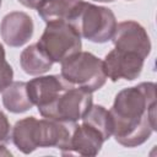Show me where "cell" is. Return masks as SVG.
I'll return each mask as SVG.
<instances>
[{
	"label": "cell",
	"mask_w": 157,
	"mask_h": 157,
	"mask_svg": "<svg viewBox=\"0 0 157 157\" xmlns=\"http://www.w3.org/2000/svg\"><path fill=\"white\" fill-rule=\"evenodd\" d=\"M115 141L124 147L146 142L156 131V83L141 82L119 91L109 109Z\"/></svg>",
	"instance_id": "6da1fadb"
},
{
	"label": "cell",
	"mask_w": 157,
	"mask_h": 157,
	"mask_svg": "<svg viewBox=\"0 0 157 157\" xmlns=\"http://www.w3.org/2000/svg\"><path fill=\"white\" fill-rule=\"evenodd\" d=\"M71 129L72 124L27 117L15 124L11 139L17 150L26 155L38 147H55L63 155H70Z\"/></svg>",
	"instance_id": "7a4b0ae2"
},
{
	"label": "cell",
	"mask_w": 157,
	"mask_h": 157,
	"mask_svg": "<svg viewBox=\"0 0 157 157\" xmlns=\"http://www.w3.org/2000/svg\"><path fill=\"white\" fill-rule=\"evenodd\" d=\"M67 22L81 38L93 43H105L110 40L118 23L110 9L83 0L72 11Z\"/></svg>",
	"instance_id": "3957f363"
},
{
	"label": "cell",
	"mask_w": 157,
	"mask_h": 157,
	"mask_svg": "<svg viewBox=\"0 0 157 157\" xmlns=\"http://www.w3.org/2000/svg\"><path fill=\"white\" fill-rule=\"evenodd\" d=\"M60 77L70 87L94 92L103 87L107 76L103 60L90 52H77L61 63Z\"/></svg>",
	"instance_id": "277c9868"
},
{
	"label": "cell",
	"mask_w": 157,
	"mask_h": 157,
	"mask_svg": "<svg viewBox=\"0 0 157 157\" xmlns=\"http://www.w3.org/2000/svg\"><path fill=\"white\" fill-rule=\"evenodd\" d=\"M92 104V92L69 86L52 103L39 108L38 112L43 118L75 124L85 117Z\"/></svg>",
	"instance_id": "5b68a950"
},
{
	"label": "cell",
	"mask_w": 157,
	"mask_h": 157,
	"mask_svg": "<svg viewBox=\"0 0 157 157\" xmlns=\"http://www.w3.org/2000/svg\"><path fill=\"white\" fill-rule=\"evenodd\" d=\"M37 44L53 63H63L69 56L80 52L82 47L81 37L67 21L47 23Z\"/></svg>",
	"instance_id": "8992f818"
},
{
	"label": "cell",
	"mask_w": 157,
	"mask_h": 157,
	"mask_svg": "<svg viewBox=\"0 0 157 157\" xmlns=\"http://www.w3.org/2000/svg\"><path fill=\"white\" fill-rule=\"evenodd\" d=\"M112 40L115 49L135 53L142 59H146L151 52V40L146 29L135 21L117 23Z\"/></svg>",
	"instance_id": "52a82bcc"
},
{
	"label": "cell",
	"mask_w": 157,
	"mask_h": 157,
	"mask_svg": "<svg viewBox=\"0 0 157 157\" xmlns=\"http://www.w3.org/2000/svg\"><path fill=\"white\" fill-rule=\"evenodd\" d=\"M144 61L145 59L135 53L123 52L114 48L104 56L103 69L107 78H110L113 82H117L120 78L132 81L140 76Z\"/></svg>",
	"instance_id": "ba28073f"
},
{
	"label": "cell",
	"mask_w": 157,
	"mask_h": 157,
	"mask_svg": "<svg viewBox=\"0 0 157 157\" xmlns=\"http://www.w3.org/2000/svg\"><path fill=\"white\" fill-rule=\"evenodd\" d=\"M34 25L32 17L22 11H12L4 16L0 23L2 40L13 48L22 47L33 36Z\"/></svg>",
	"instance_id": "9c48e42d"
},
{
	"label": "cell",
	"mask_w": 157,
	"mask_h": 157,
	"mask_svg": "<svg viewBox=\"0 0 157 157\" xmlns=\"http://www.w3.org/2000/svg\"><path fill=\"white\" fill-rule=\"evenodd\" d=\"M67 87L59 75L38 76L27 82V93L33 105L39 109L52 103Z\"/></svg>",
	"instance_id": "30bf717a"
},
{
	"label": "cell",
	"mask_w": 157,
	"mask_h": 157,
	"mask_svg": "<svg viewBox=\"0 0 157 157\" xmlns=\"http://www.w3.org/2000/svg\"><path fill=\"white\" fill-rule=\"evenodd\" d=\"M102 134L93 126L82 123L72 124L71 141H70V155L77 153L80 156L93 157L97 156L104 142Z\"/></svg>",
	"instance_id": "8fae6325"
},
{
	"label": "cell",
	"mask_w": 157,
	"mask_h": 157,
	"mask_svg": "<svg viewBox=\"0 0 157 157\" xmlns=\"http://www.w3.org/2000/svg\"><path fill=\"white\" fill-rule=\"evenodd\" d=\"M20 64L22 70L32 76L42 75L53 66V60L42 50V48L34 43L22 50L20 56Z\"/></svg>",
	"instance_id": "7c38bea8"
},
{
	"label": "cell",
	"mask_w": 157,
	"mask_h": 157,
	"mask_svg": "<svg viewBox=\"0 0 157 157\" xmlns=\"http://www.w3.org/2000/svg\"><path fill=\"white\" fill-rule=\"evenodd\" d=\"M2 104L9 112L16 114L29 110L33 107V103L27 93V82H11L2 91Z\"/></svg>",
	"instance_id": "4fadbf2b"
},
{
	"label": "cell",
	"mask_w": 157,
	"mask_h": 157,
	"mask_svg": "<svg viewBox=\"0 0 157 157\" xmlns=\"http://www.w3.org/2000/svg\"><path fill=\"white\" fill-rule=\"evenodd\" d=\"M81 1L82 0H44L38 6L37 12L45 23L67 21Z\"/></svg>",
	"instance_id": "5bb4252c"
},
{
	"label": "cell",
	"mask_w": 157,
	"mask_h": 157,
	"mask_svg": "<svg viewBox=\"0 0 157 157\" xmlns=\"http://www.w3.org/2000/svg\"><path fill=\"white\" fill-rule=\"evenodd\" d=\"M82 123H86L94 129H97L104 140L107 141L113 132V123H112V117L109 110H107L103 105L96 104L91 105L90 110L85 114V117L81 119Z\"/></svg>",
	"instance_id": "9a60e30c"
},
{
	"label": "cell",
	"mask_w": 157,
	"mask_h": 157,
	"mask_svg": "<svg viewBox=\"0 0 157 157\" xmlns=\"http://www.w3.org/2000/svg\"><path fill=\"white\" fill-rule=\"evenodd\" d=\"M13 78V70L5 59V50L0 43V92H2Z\"/></svg>",
	"instance_id": "2e32d148"
},
{
	"label": "cell",
	"mask_w": 157,
	"mask_h": 157,
	"mask_svg": "<svg viewBox=\"0 0 157 157\" xmlns=\"http://www.w3.org/2000/svg\"><path fill=\"white\" fill-rule=\"evenodd\" d=\"M11 137V126L7 117L0 110V144H5Z\"/></svg>",
	"instance_id": "e0dca14e"
},
{
	"label": "cell",
	"mask_w": 157,
	"mask_h": 157,
	"mask_svg": "<svg viewBox=\"0 0 157 157\" xmlns=\"http://www.w3.org/2000/svg\"><path fill=\"white\" fill-rule=\"evenodd\" d=\"M20 4H22L26 7L29 9H38V6L44 1V0H17Z\"/></svg>",
	"instance_id": "ac0fdd59"
},
{
	"label": "cell",
	"mask_w": 157,
	"mask_h": 157,
	"mask_svg": "<svg viewBox=\"0 0 157 157\" xmlns=\"http://www.w3.org/2000/svg\"><path fill=\"white\" fill-rule=\"evenodd\" d=\"M0 156H6V157H10V156H12V153L4 146V145H1L0 144Z\"/></svg>",
	"instance_id": "d6986e66"
},
{
	"label": "cell",
	"mask_w": 157,
	"mask_h": 157,
	"mask_svg": "<svg viewBox=\"0 0 157 157\" xmlns=\"http://www.w3.org/2000/svg\"><path fill=\"white\" fill-rule=\"evenodd\" d=\"M93 1H98V2H112L114 0H93Z\"/></svg>",
	"instance_id": "ffe728a7"
},
{
	"label": "cell",
	"mask_w": 157,
	"mask_h": 157,
	"mask_svg": "<svg viewBox=\"0 0 157 157\" xmlns=\"http://www.w3.org/2000/svg\"><path fill=\"white\" fill-rule=\"evenodd\" d=\"M1 2H2V0H0V6H1Z\"/></svg>",
	"instance_id": "44dd1931"
}]
</instances>
